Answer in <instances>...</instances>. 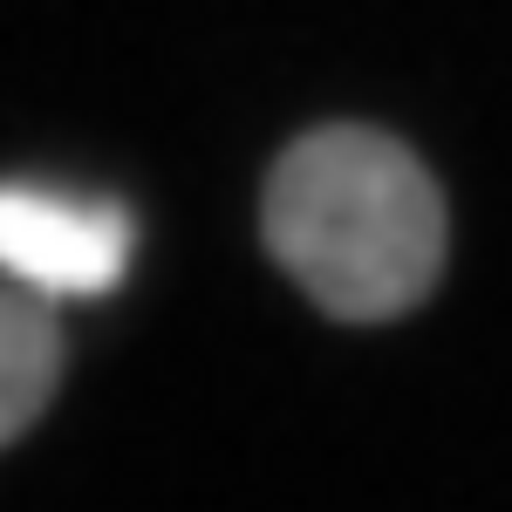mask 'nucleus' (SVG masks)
Listing matches in <instances>:
<instances>
[{
    "label": "nucleus",
    "mask_w": 512,
    "mask_h": 512,
    "mask_svg": "<svg viewBox=\"0 0 512 512\" xmlns=\"http://www.w3.org/2000/svg\"><path fill=\"white\" fill-rule=\"evenodd\" d=\"M260 233L321 315L396 321L444 274L451 212L403 137L376 123H321L274 158Z\"/></svg>",
    "instance_id": "f257e3e1"
},
{
    "label": "nucleus",
    "mask_w": 512,
    "mask_h": 512,
    "mask_svg": "<svg viewBox=\"0 0 512 512\" xmlns=\"http://www.w3.org/2000/svg\"><path fill=\"white\" fill-rule=\"evenodd\" d=\"M137 226L117 198H55L0 185V274L41 301H89L130 274Z\"/></svg>",
    "instance_id": "f03ea898"
},
{
    "label": "nucleus",
    "mask_w": 512,
    "mask_h": 512,
    "mask_svg": "<svg viewBox=\"0 0 512 512\" xmlns=\"http://www.w3.org/2000/svg\"><path fill=\"white\" fill-rule=\"evenodd\" d=\"M62 383V321L41 294L0 287V451L41 424Z\"/></svg>",
    "instance_id": "7ed1b4c3"
}]
</instances>
